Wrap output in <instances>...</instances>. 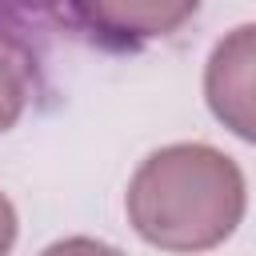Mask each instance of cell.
Instances as JSON below:
<instances>
[{
  "mask_svg": "<svg viewBox=\"0 0 256 256\" xmlns=\"http://www.w3.org/2000/svg\"><path fill=\"white\" fill-rule=\"evenodd\" d=\"M200 0H72V20L104 48L132 52L148 40L180 32Z\"/></svg>",
  "mask_w": 256,
  "mask_h": 256,
  "instance_id": "7a4b0ae2",
  "label": "cell"
},
{
  "mask_svg": "<svg viewBox=\"0 0 256 256\" xmlns=\"http://www.w3.org/2000/svg\"><path fill=\"white\" fill-rule=\"evenodd\" d=\"M32 84H36V56L28 40L0 32V132H8L24 116L32 100Z\"/></svg>",
  "mask_w": 256,
  "mask_h": 256,
  "instance_id": "277c9868",
  "label": "cell"
},
{
  "mask_svg": "<svg viewBox=\"0 0 256 256\" xmlns=\"http://www.w3.org/2000/svg\"><path fill=\"white\" fill-rule=\"evenodd\" d=\"M12 244H16V208H12V200L0 192V256H8Z\"/></svg>",
  "mask_w": 256,
  "mask_h": 256,
  "instance_id": "52a82bcc",
  "label": "cell"
},
{
  "mask_svg": "<svg viewBox=\"0 0 256 256\" xmlns=\"http://www.w3.org/2000/svg\"><path fill=\"white\" fill-rule=\"evenodd\" d=\"M244 172L212 144H168L128 184V220L152 248L208 252L244 220Z\"/></svg>",
  "mask_w": 256,
  "mask_h": 256,
  "instance_id": "6da1fadb",
  "label": "cell"
},
{
  "mask_svg": "<svg viewBox=\"0 0 256 256\" xmlns=\"http://www.w3.org/2000/svg\"><path fill=\"white\" fill-rule=\"evenodd\" d=\"M40 256H124V252L104 244V240H92V236H68V240L48 244Z\"/></svg>",
  "mask_w": 256,
  "mask_h": 256,
  "instance_id": "8992f818",
  "label": "cell"
},
{
  "mask_svg": "<svg viewBox=\"0 0 256 256\" xmlns=\"http://www.w3.org/2000/svg\"><path fill=\"white\" fill-rule=\"evenodd\" d=\"M204 96L212 116L256 144V24L232 28L204 64Z\"/></svg>",
  "mask_w": 256,
  "mask_h": 256,
  "instance_id": "3957f363",
  "label": "cell"
},
{
  "mask_svg": "<svg viewBox=\"0 0 256 256\" xmlns=\"http://www.w3.org/2000/svg\"><path fill=\"white\" fill-rule=\"evenodd\" d=\"M64 12L72 16V0H0V32L24 40V32L44 28Z\"/></svg>",
  "mask_w": 256,
  "mask_h": 256,
  "instance_id": "5b68a950",
  "label": "cell"
}]
</instances>
